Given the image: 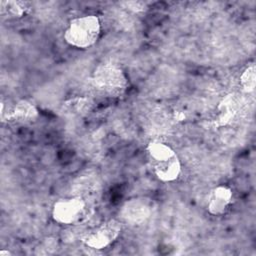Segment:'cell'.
Masks as SVG:
<instances>
[{"label": "cell", "mask_w": 256, "mask_h": 256, "mask_svg": "<svg viewBox=\"0 0 256 256\" xmlns=\"http://www.w3.org/2000/svg\"><path fill=\"white\" fill-rule=\"evenodd\" d=\"M146 152L155 176L164 183L176 181L182 171L181 161L174 149L160 140H151Z\"/></svg>", "instance_id": "obj_1"}, {"label": "cell", "mask_w": 256, "mask_h": 256, "mask_svg": "<svg viewBox=\"0 0 256 256\" xmlns=\"http://www.w3.org/2000/svg\"><path fill=\"white\" fill-rule=\"evenodd\" d=\"M101 33V22L94 14L75 17L68 23L63 38L71 47L87 49L96 44Z\"/></svg>", "instance_id": "obj_2"}, {"label": "cell", "mask_w": 256, "mask_h": 256, "mask_svg": "<svg viewBox=\"0 0 256 256\" xmlns=\"http://www.w3.org/2000/svg\"><path fill=\"white\" fill-rule=\"evenodd\" d=\"M92 83L98 92L110 97L122 95L128 87L125 72L112 63L99 64L92 73Z\"/></svg>", "instance_id": "obj_3"}, {"label": "cell", "mask_w": 256, "mask_h": 256, "mask_svg": "<svg viewBox=\"0 0 256 256\" xmlns=\"http://www.w3.org/2000/svg\"><path fill=\"white\" fill-rule=\"evenodd\" d=\"M87 213V203L79 196L57 200L52 206V218L63 225H74L81 222Z\"/></svg>", "instance_id": "obj_4"}, {"label": "cell", "mask_w": 256, "mask_h": 256, "mask_svg": "<svg viewBox=\"0 0 256 256\" xmlns=\"http://www.w3.org/2000/svg\"><path fill=\"white\" fill-rule=\"evenodd\" d=\"M121 231V222L111 219L86 232L81 241L88 248L102 250L110 246L119 237Z\"/></svg>", "instance_id": "obj_5"}, {"label": "cell", "mask_w": 256, "mask_h": 256, "mask_svg": "<svg viewBox=\"0 0 256 256\" xmlns=\"http://www.w3.org/2000/svg\"><path fill=\"white\" fill-rule=\"evenodd\" d=\"M233 200V192L226 185H218L211 190L207 199V210L214 216L224 214Z\"/></svg>", "instance_id": "obj_6"}, {"label": "cell", "mask_w": 256, "mask_h": 256, "mask_svg": "<svg viewBox=\"0 0 256 256\" xmlns=\"http://www.w3.org/2000/svg\"><path fill=\"white\" fill-rule=\"evenodd\" d=\"M38 116L39 111L36 105L27 99H22L15 103L14 106L9 110L6 115V120L28 124L36 121Z\"/></svg>", "instance_id": "obj_7"}, {"label": "cell", "mask_w": 256, "mask_h": 256, "mask_svg": "<svg viewBox=\"0 0 256 256\" xmlns=\"http://www.w3.org/2000/svg\"><path fill=\"white\" fill-rule=\"evenodd\" d=\"M149 214L150 207L143 200H131L123 207V217L132 222L143 221L149 217Z\"/></svg>", "instance_id": "obj_8"}, {"label": "cell", "mask_w": 256, "mask_h": 256, "mask_svg": "<svg viewBox=\"0 0 256 256\" xmlns=\"http://www.w3.org/2000/svg\"><path fill=\"white\" fill-rule=\"evenodd\" d=\"M236 98L234 95H227L219 105V116L217 118V123L219 126L226 125L232 121L236 115Z\"/></svg>", "instance_id": "obj_9"}, {"label": "cell", "mask_w": 256, "mask_h": 256, "mask_svg": "<svg viewBox=\"0 0 256 256\" xmlns=\"http://www.w3.org/2000/svg\"><path fill=\"white\" fill-rule=\"evenodd\" d=\"M1 12L12 18L24 16L29 10L27 2L22 1H1Z\"/></svg>", "instance_id": "obj_10"}, {"label": "cell", "mask_w": 256, "mask_h": 256, "mask_svg": "<svg viewBox=\"0 0 256 256\" xmlns=\"http://www.w3.org/2000/svg\"><path fill=\"white\" fill-rule=\"evenodd\" d=\"M240 85L244 92L251 93L255 90L256 86V68L255 64L248 65L240 76Z\"/></svg>", "instance_id": "obj_11"}, {"label": "cell", "mask_w": 256, "mask_h": 256, "mask_svg": "<svg viewBox=\"0 0 256 256\" xmlns=\"http://www.w3.org/2000/svg\"><path fill=\"white\" fill-rule=\"evenodd\" d=\"M11 253L8 251V250H5V249H2L1 251H0V256H8V255H10Z\"/></svg>", "instance_id": "obj_12"}]
</instances>
